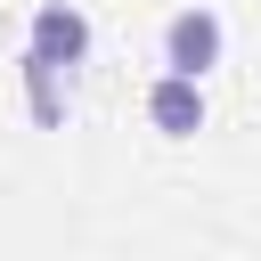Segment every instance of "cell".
I'll return each mask as SVG.
<instances>
[{
  "mask_svg": "<svg viewBox=\"0 0 261 261\" xmlns=\"http://www.w3.org/2000/svg\"><path fill=\"white\" fill-rule=\"evenodd\" d=\"M220 49H228L220 8H179V16L163 24V65H171V73H188V82H204V73L220 65Z\"/></svg>",
  "mask_w": 261,
  "mask_h": 261,
  "instance_id": "obj_1",
  "label": "cell"
},
{
  "mask_svg": "<svg viewBox=\"0 0 261 261\" xmlns=\"http://www.w3.org/2000/svg\"><path fill=\"white\" fill-rule=\"evenodd\" d=\"M24 57L57 65V73H65V65H82V57H90V16H82L73 0H49V8L33 16V49H24Z\"/></svg>",
  "mask_w": 261,
  "mask_h": 261,
  "instance_id": "obj_2",
  "label": "cell"
},
{
  "mask_svg": "<svg viewBox=\"0 0 261 261\" xmlns=\"http://www.w3.org/2000/svg\"><path fill=\"white\" fill-rule=\"evenodd\" d=\"M147 114H155L163 139H196V130H204V90H196L188 73H163V82L147 90Z\"/></svg>",
  "mask_w": 261,
  "mask_h": 261,
  "instance_id": "obj_3",
  "label": "cell"
},
{
  "mask_svg": "<svg viewBox=\"0 0 261 261\" xmlns=\"http://www.w3.org/2000/svg\"><path fill=\"white\" fill-rule=\"evenodd\" d=\"M24 90H33V114L57 130L65 122V90H57V65H41V57H24Z\"/></svg>",
  "mask_w": 261,
  "mask_h": 261,
  "instance_id": "obj_4",
  "label": "cell"
}]
</instances>
